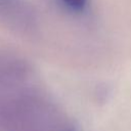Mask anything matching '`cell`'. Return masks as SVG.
<instances>
[{
	"mask_svg": "<svg viewBox=\"0 0 131 131\" xmlns=\"http://www.w3.org/2000/svg\"><path fill=\"white\" fill-rule=\"evenodd\" d=\"M15 0H0V13L4 17H10L15 9Z\"/></svg>",
	"mask_w": 131,
	"mask_h": 131,
	"instance_id": "6da1fadb",
	"label": "cell"
},
{
	"mask_svg": "<svg viewBox=\"0 0 131 131\" xmlns=\"http://www.w3.org/2000/svg\"><path fill=\"white\" fill-rule=\"evenodd\" d=\"M63 3H66L67 6H69L71 9L76 11H81L86 6L87 0H62Z\"/></svg>",
	"mask_w": 131,
	"mask_h": 131,
	"instance_id": "7a4b0ae2",
	"label": "cell"
}]
</instances>
